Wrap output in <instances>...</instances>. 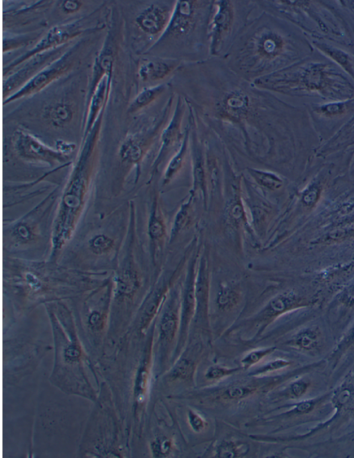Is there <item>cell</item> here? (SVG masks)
<instances>
[{
    "mask_svg": "<svg viewBox=\"0 0 354 458\" xmlns=\"http://www.w3.org/2000/svg\"><path fill=\"white\" fill-rule=\"evenodd\" d=\"M2 289L6 299L37 304L74 299L104 283L112 272L93 273L49 260L3 256Z\"/></svg>",
    "mask_w": 354,
    "mask_h": 458,
    "instance_id": "1",
    "label": "cell"
},
{
    "mask_svg": "<svg viewBox=\"0 0 354 458\" xmlns=\"http://www.w3.org/2000/svg\"><path fill=\"white\" fill-rule=\"evenodd\" d=\"M130 200L104 213L88 210L57 262L82 271L113 272L130 225Z\"/></svg>",
    "mask_w": 354,
    "mask_h": 458,
    "instance_id": "2",
    "label": "cell"
},
{
    "mask_svg": "<svg viewBox=\"0 0 354 458\" xmlns=\"http://www.w3.org/2000/svg\"><path fill=\"white\" fill-rule=\"evenodd\" d=\"M104 108L82 143L62 189L56 210L49 260L57 262L88 209L97 171L98 149Z\"/></svg>",
    "mask_w": 354,
    "mask_h": 458,
    "instance_id": "3",
    "label": "cell"
},
{
    "mask_svg": "<svg viewBox=\"0 0 354 458\" xmlns=\"http://www.w3.org/2000/svg\"><path fill=\"white\" fill-rule=\"evenodd\" d=\"M276 19L260 9L250 19L222 58L232 71L251 82L277 72L286 41Z\"/></svg>",
    "mask_w": 354,
    "mask_h": 458,
    "instance_id": "4",
    "label": "cell"
},
{
    "mask_svg": "<svg viewBox=\"0 0 354 458\" xmlns=\"http://www.w3.org/2000/svg\"><path fill=\"white\" fill-rule=\"evenodd\" d=\"M213 0H176L165 32L144 54L184 64L209 59L208 30Z\"/></svg>",
    "mask_w": 354,
    "mask_h": 458,
    "instance_id": "5",
    "label": "cell"
},
{
    "mask_svg": "<svg viewBox=\"0 0 354 458\" xmlns=\"http://www.w3.org/2000/svg\"><path fill=\"white\" fill-rule=\"evenodd\" d=\"M62 188L55 187L35 206L15 220L3 219V256L48 260L53 224Z\"/></svg>",
    "mask_w": 354,
    "mask_h": 458,
    "instance_id": "6",
    "label": "cell"
},
{
    "mask_svg": "<svg viewBox=\"0 0 354 458\" xmlns=\"http://www.w3.org/2000/svg\"><path fill=\"white\" fill-rule=\"evenodd\" d=\"M259 10L256 0H213L208 30L210 57L223 58Z\"/></svg>",
    "mask_w": 354,
    "mask_h": 458,
    "instance_id": "7",
    "label": "cell"
},
{
    "mask_svg": "<svg viewBox=\"0 0 354 458\" xmlns=\"http://www.w3.org/2000/svg\"><path fill=\"white\" fill-rule=\"evenodd\" d=\"M164 120L154 127L145 132L129 134L123 140L118 151V164L113 180V194L117 197L121 193L124 184L132 169L137 168L138 178L139 166L156 136Z\"/></svg>",
    "mask_w": 354,
    "mask_h": 458,
    "instance_id": "8",
    "label": "cell"
},
{
    "mask_svg": "<svg viewBox=\"0 0 354 458\" xmlns=\"http://www.w3.org/2000/svg\"><path fill=\"white\" fill-rule=\"evenodd\" d=\"M16 156L26 163L57 168L71 162V157L50 147L24 128L16 129L11 137Z\"/></svg>",
    "mask_w": 354,
    "mask_h": 458,
    "instance_id": "9",
    "label": "cell"
},
{
    "mask_svg": "<svg viewBox=\"0 0 354 458\" xmlns=\"http://www.w3.org/2000/svg\"><path fill=\"white\" fill-rule=\"evenodd\" d=\"M91 15L69 23L57 25L53 27L32 48L6 66L3 70V75L13 70L17 66L26 62L34 56L62 46L82 32L97 28L88 27V25L90 26L91 24Z\"/></svg>",
    "mask_w": 354,
    "mask_h": 458,
    "instance_id": "10",
    "label": "cell"
},
{
    "mask_svg": "<svg viewBox=\"0 0 354 458\" xmlns=\"http://www.w3.org/2000/svg\"><path fill=\"white\" fill-rule=\"evenodd\" d=\"M78 50L79 46L77 44L66 51L57 59L42 69L21 88L3 99V104H8L15 100L34 95L66 73L75 64Z\"/></svg>",
    "mask_w": 354,
    "mask_h": 458,
    "instance_id": "11",
    "label": "cell"
},
{
    "mask_svg": "<svg viewBox=\"0 0 354 458\" xmlns=\"http://www.w3.org/2000/svg\"><path fill=\"white\" fill-rule=\"evenodd\" d=\"M176 0L155 1L136 15L135 23L148 38L151 46L165 32L174 10Z\"/></svg>",
    "mask_w": 354,
    "mask_h": 458,
    "instance_id": "12",
    "label": "cell"
},
{
    "mask_svg": "<svg viewBox=\"0 0 354 458\" xmlns=\"http://www.w3.org/2000/svg\"><path fill=\"white\" fill-rule=\"evenodd\" d=\"M248 380L237 381L207 394V399L216 401H235L250 397L259 392L267 391L276 385L283 377L256 378Z\"/></svg>",
    "mask_w": 354,
    "mask_h": 458,
    "instance_id": "13",
    "label": "cell"
},
{
    "mask_svg": "<svg viewBox=\"0 0 354 458\" xmlns=\"http://www.w3.org/2000/svg\"><path fill=\"white\" fill-rule=\"evenodd\" d=\"M66 45L40 53L28 59L22 68L8 77L3 83V99L10 92L19 90L46 66L57 59L64 50Z\"/></svg>",
    "mask_w": 354,
    "mask_h": 458,
    "instance_id": "14",
    "label": "cell"
},
{
    "mask_svg": "<svg viewBox=\"0 0 354 458\" xmlns=\"http://www.w3.org/2000/svg\"><path fill=\"white\" fill-rule=\"evenodd\" d=\"M186 105L185 100L180 95L176 94L174 115L167 126L163 128L160 135V149L152 166L153 173L156 171L159 165L168 154L178 144H180L181 138H183L185 136V134H183L181 132V125Z\"/></svg>",
    "mask_w": 354,
    "mask_h": 458,
    "instance_id": "15",
    "label": "cell"
},
{
    "mask_svg": "<svg viewBox=\"0 0 354 458\" xmlns=\"http://www.w3.org/2000/svg\"><path fill=\"white\" fill-rule=\"evenodd\" d=\"M141 60L138 74L145 83L151 86L168 82L178 69L184 64L178 60L147 55Z\"/></svg>",
    "mask_w": 354,
    "mask_h": 458,
    "instance_id": "16",
    "label": "cell"
},
{
    "mask_svg": "<svg viewBox=\"0 0 354 458\" xmlns=\"http://www.w3.org/2000/svg\"><path fill=\"white\" fill-rule=\"evenodd\" d=\"M73 162H68L60 166L44 173L38 178L21 184L8 185L7 183L3 186V207L7 209L19 204L30 198L41 193L44 191L42 187L37 188L38 185L47 182V180L58 171L71 166Z\"/></svg>",
    "mask_w": 354,
    "mask_h": 458,
    "instance_id": "17",
    "label": "cell"
},
{
    "mask_svg": "<svg viewBox=\"0 0 354 458\" xmlns=\"http://www.w3.org/2000/svg\"><path fill=\"white\" fill-rule=\"evenodd\" d=\"M78 111L73 103L62 99L43 108L40 113L42 121L56 130H65L76 120Z\"/></svg>",
    "mask_w": 354,
    "mask_h": 458,
    "instance_id": "18",
    "label": "cell"
},
{
    "mask_svg": "<svg viewBox=\"0 0 354 458\" xmlns=\"http://www.w3.org/2000/svg\"><path fill=\"white\" fill-rule=\"evenodd\" d=\"M111 76L112 74H110L103 77L86 104L82 139L91 131L102 111L106 106L111 90Z\"/></svg>",
    "mask_w": 354,
    "mask_h": 458,
    "instance_id": "19",
    "label": "cell"
},
{
    "mask_svg": "<svg viewBox=\"0 0 354 458\" xmlns=\"http://www.w3.org/2000/svg\"><path fill=\"white\" fill-rule=\"evenodd\" d=\"M150 256L153 266L156 265L158 254L165 235V225L157 197H154L147 223Z\"/></svg>",
    "mask_w": 354,
    "mask_h": 458,
    "instance_id": "20",
    "label": "cell"
},
{
    "mask_svg": "<svg viewBox=\"0 0 354 458\" xmlns=\"http://www.w3.org/2000/svg\"><path fill=\"white\" fill-rule=\"evenodd\" d=\"M113 64V50L111 35H108L102 48L96 57L93 73L88 86L86 104L95 92L98 84L104 77L112 74Z\"/></svg>",
    "mask_w": 354,
    "mask_h": 458,
    "instance_id": "21",
    "label": "cell"
},
{
    "mask_svg": "<svg viewBox=\"0 0 354 458\" xmlns=\"http://www.w3.org/2000/svg\"><path fill=\"white\" fill-rule=\"evenodd\" d=\"M167 291V284L160 281L151 287L145 296L139 318V328L141 332L148 327L158 312L166 296Z\"/></svg>",
    "mask_w": 354,
    "mask_h": 458,
    "instance_id": "22",
    "label": "cell"
},
{
    "mask_svg": "<svg viewBox=\"0 0 354 458\" xmlns=\"http://www.w3.org/2000/svg\"><path fill=\"white\" fill-rule=\"evenodd\" d=\"M297 304V300L292 294H283L274 297L254 319L255 324L260 326L259 332L277 316L294 307Z\"/></svg>",
    "mask_w": 354,
    "mask_h": 458,
    "instance_id": "23",
    "label": "cell"
},
{
    "mask_svg": "<svg viewBox=\"0 0 354 458\" xmlns=\"http://www.w3.org/2000/svg\"><path fill=\"white\" fill-rule=\"evenodd\" d=\"M196 296L193 274H190L187 280L182 305L181 317L180 322V336L178 350L183 346L188 327L195 310Z\"/></svg>",
    "mask_w": 354,
    "mask_h": 458,
    "instance_id": "24",
    "label": "cell"
},
{
    "mask_svg": "<svg viewBox=\"0 0 354 458\" xmlns=\"http://www.w3.org/2000/svg\"><path fill=\"white\" fill-rule=\"evenodd\" d=\"M171 89L168 82L145 88L129 104L127 113L134 114L161 99Z\"/></svg>",
    "mask_w": 354,
    "mask_h": 458,
    "instance_id": "25",
    "label": "cell"
},
{
    "mask_svg": "<svg viewBox=\"0 0 354 458\" xmlns=\"http://www.w3.org/2000/svg\"><path fill=\"white\" fill-rule=\"evenodd\" d=\"M180 327L178 309L176 303L167 304L160 322V340L165 344L171 343L175 338Z\"/></svg>",
    "mask_w": 354,
    "mask_h": 458,
    "instance_id": "26",
    "label": "cell"
},
{
    "mask_svg": "<svg viewBox=\"0 0 354 458\" xmlns=\"http://www.w3.org/2000/svg\"><path fill=\"white\" fill-rule=\"evenodd\" d=\"M196 368V363L192 358L182 356L174 364L169 373L171 381H192Z\"/></svg>",
    "mask_w": 354,
    "mask_h": 458,
    "instance_id": "27",
    "label": "cell"
},
{
    "mask_svg": "<svg viewBox=\"0 0 354 458\" xmlns=\"http://www.w3.org/2000/svg\"><path fill=\"white\" fill-rule=\"evenodd\" d=\"M189 137V128H187L180 147L169 162L164 175V184L169 182L175 173L181 168L188 151Z\"/></svg>",
    "mask_w": 354,
    "mask_h": 458,
    "instance_id": "28",
    "label": "cell"
},
{
    "mask_svg": "<svg viewBox=\"0 0 354 458\" xmlns=\"http://www.w3.org/2000/svg\"><path fill=\"white\" fill-rule=\"evenodd\" d=\"M248 450V446L245 443L225 440L217 446L214 457L219 458L240 457L245 455Z\"/></svg>",
    "mask_w": 354,
    "mask_h": 458,
    "instance_id": "29",
    "label": "cell"
},
{
    "mask_svg": "<svg viewBox=\"0 0 354 458\" xmlns=\"http://www.w3.org/2000/svg\"><path fill=\"white\" fill-rule=\"evenodd\" d=\"M240 294L232 287H224L221 289L216 297L217 307L222 311H229L234 308L239 303Z\"/></svg>",
    "mask_w": 354,
    "mask_h": 458,
    "instance_id": "30",
    "label": "cell"
},
{
    "mask_svg": "<svg viewBox=\"0 0 354 458\" xmlns=\"http://www.w3.org/2000/svg\"><path fill=\"white\" fill-rule=\"evenodd\" d=\"M251 175L260 185L270 189H278L281 180L277 175L266 171L252 169Z\"/></svg>",
    "mask_w": 354,
    "mask_h": 458,
    "instance_id": "31",
    "label": "cell"
},
{
    "mask_svg": "<svg viewBox=\"0 0 354 458\" xmlns=\"http://www.w3.org/2000/svg\"><path fill=\"white\" fill-rule=\"evenodd\" d=\"M275 347H265L254 350L246 354L241 361V367L248 370L254 365L261 361L264 357L274 352Z\"/></svg>",
    "mask_w": 354,
    "mask_h": 458,
    "instance_id": "32",
    "label": "cell"
},
{
    "mask_svg": "<svg viewBox=\"0 0 354 458\" xmlns=\"http://www.w3.org/2000/svg\"><path fill=\"white\" fill-rule=\"evenodd\" d=\"M319 334L313 330H306L299 333L295 340V344L305 350H311L317 345Z\"/></svg>",
    "mask_w": 354,
    "mask_h": 458,
    "instance_id": "33",
    "label": "cell"
},
{
    "mask_svg": "<svg viewBox=\"0 0 354 458\" xmlns=\"http://www.w3.org/2000/svg\"><path fill=\"white\" fill-rule=\"evenodd\" d=\"M290 362L284 359H277L267 363L263 366L254 370L249 375L252 376H261L282 368L290 365Z\"/></svg>",
    "mask_w": 354,
    "mask_h": 458,
    "instance_id": "34",
    "label": "cell"
},
{
    "mask_svg": "<svg viewBox=\"0 0 354 458\" xmlns=\"http://www.w3.org/2000/svg\"><path fill=\"white\" fill-rule=\"evenodd\" d=\"M239 368H226L218 365L209 367L205 373V377L207 380H219L236 373Z\"/></svg>",
    "mask_w": 354,
    "mask_h": 458,
    "instance_id": "35",
    "label": "cell"
},
{
    "mask_svg": "<svg viewBox=\"0 0 354 458\" xmlns=\"http://www.w3.org/2000/svg\"><path fill=\"white\" fill-rule=\"evenodd\" d=\"M172 448V441L166 437L158 439L152 444V450L156 457L167 456Z\"/></svg>",
    "mask_w": 354,
    "mask_h": 458,
    "instance_id": "36",
    "label": "cell"
},
{
    "mask_svg": "<svg viewBox=\"0 0 354 458\" xmlns=\"http://www.w3.org/2000/svg\"><path fill=\"white\" fill-rule=\"evenodd\" d=\"M37 38V36L32 35L21 36L14 39H6L3 42V52H7L13 48H19L21 46L27 44L28 42H32Z\"/></svg>",
    "mask_w": 354,
    "mask_h": 458,
    "instance_id": "37",
    "label": "cell"
},
{
    "mask_svg": "<svg viewBox=\"0 0 354 458\" xmlns=\"http://www.w3.org/2000/svg\"><path fill=\"white\" fill-rule=\"evenodd\" d=\"M187 419L190 427L195 432H201L207 426L204 417L194 410H189L188 411Z\"/></svg>",
    "mask_w": 354,
    "mask_h": 458,
    "instance_id": "38",
    "label": "cell"
},
{
    "mask_svg": "<svg viewBox=\"0 0 354 458\" xmlns=\"http://www.w3.org/2000/svg\"><path fill=\"white\" fill-rule=\"evenodd\" d=\"M189 204L190 200L181 207L180 210L176 215L173 229L174 235L185 226L188 220Z\"/></svg>",
    "mask_w": 354,
    "mask_h": 458,
    "instance_id": "39",
    "label": "cell"
},
{
    "mask_svg": "<svg viewBox=\"0 0 354 458\" xmlns=\"http://www.w3.org/2000/svg\"><path fill=\"white\" fill-rule=\"evenodd\" d=\"M76 146H77L74 142L57 139L55 141V149L59 152L71 157V153L75 151Z\"/></svg>",
    "mask_w": 354,
    "mask_h": 458,
    "instance_id": "40",
    "label": "cell"
},
{
    "mask_svg": "<svg viewBox=\"0 0 354 458\" xmlns=\"http://www.w3.org/2000/svg\"><path fill=\"white\" fill-rule=\"evenodd\" d=\"M308 385L309 383L303 380L295 381L290 386V394L294 397H301L306 392Z\"/></svg>",
    "mask_w": 354,
    "mask_h": 458,
    "instance_id": "41",
    "label": "cell"
},
{
    "mask_svg": "<svg viewBox=\"0 0 354 458\" xmlns=\"http://www.w3.org/2000/svg\"><path fill=\"white\" fill-rule=\"evenodd\" d=\"M82 6L80 1L76 0H67L63 1L61 4L62 10L66 13H73L77 11Z\"/></svg>",
    "mask_w": 354,
    "mask_h": 458,
    "instance_id": "42",
    "label": "cell"
},
{
    "mask_svg": "<svg viewBox=\"0 0 354 458\" xmlns=\"http://www.w3.org/2000/svg\"><path fill=\"white\" fill-rule=\"evenodd\" d=\"M314 405L315 402L313 401H302L295 405L292 411L298 414L306 413L313 409Z\"/></svg>",
    "mask_w": 354,
    "mask_h": 458,
    "instance_id": "43",
    "label": "cell"
},
{
    "mask_svg": "<svg viewBox=\"0 0 354 458\" xmlns=\"http://www.w3.org/2000/svg\"><path fill=\"white\" fill-rule=\"evenodd\" d=\"M230 214L234 221H241L244 216L243 209L239 204H235L232 207Z\"/></svg>",
    "mask_w": 354,
    "mask_h": 458,
    "instance_id": "44",
    "label": "cell"
},
{
    "mask_svg": "<svg viewBox=\"0 0 354 458\" xmlns=\"http://www.w3.org/2000/svg\"><path fill=\"white\" fill-rule=\"evenodd\" d=\"M344 107L340 104H330L326 107V112L330 114H336L343 111Z\"/></svg>",
    "mask_w": 354,
    "mask_h": 458,
    "instance_id": "45",
    "label": "cell"
}]
</instances>
